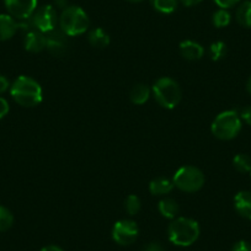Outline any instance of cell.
Segmentation results:
<instances>
[{"mask_svg":"<svg viewBox=\"0 0 251 251\" xmlns=\"http://www.w3.org/2000/svg\"><path fill=\"white\" fill-rule=\"evenodd\" d=\"M9 113V102L4 98H0V120Z\"/></svg>","mask_w":251,"mask_h":251,"instance_id":"30","label":"cell"},{"mask_svg":"<svg viewBox=\"0 0 251 251\" xmlns=\"http://www.w3.org/2000/svg\"><path fill=\"white\" fill-rule=\"evenodd\" d=\"M250 176H251V170H250Z\"/></svg>","mask_w":251,"mask_h":251,"instance_id":"37","label":"cell"},{"mask_svg":"<svg viewBox=\"0 0 251 251\" xmlns=\"http://www.w3.org/2000/svg\"><path fill=\"white\" fill-rule=\"evenodd\" d=\"M201 234L200 224L187 217H176L168 226V238L171 244L181 248L191 246Z\"/></svg>","mask_w":251,"mask_h":251,"instance_id":"1","label":"cell"},{"mask_svg":"<svg viewBox=\"0 0 251 251\" xmlns=\"http://www.w3.org/2000/svg\"><path fill=\"white\" fill-rule=\"evenodd\" d=\"M10 94L16 103L24 107H35L42 102L43 91L40 83L31 76L20 75L10 86Z\"/></svg>","mask_w":251,"mask_h":251,"instance_id":"2","label":"cell"},{"mask_svg":"<svg viewBox=\"0 0 251 251\" xmlns=\"http://www.w3.org/2000/svg\"><path fill=\"white\" fill-rule=\"evenodd\" d=\"M151 95L155 99L159 106L168 108V110H173L180 103L182 93H181V88L177 81L168 78V76H164L154 83L153 88H151Z\"/></svg>","mask_w":251,"mask_h":251,"instance_id":"4","label":"cell"},{"mask_svg":"<svg viewBox=\"0 0 251 251\" xmlns=\"http://www.w3.org/2000/svg\"><path fill=\"white\" fill-rule=\"evenodd\" d=\"M142 251H166V250L160 243H158V241H151V243L147 244V245L142 249Z\"/></svg>","mask_w":251,"mask_h":251,"instance_id":"28","label":"cell"},{"mask_svg":"<svg viewBox=\"0 0 251 251\" xmlns=\"http://www.w3.org/2000/svg\"><path fill=\"white\" fill-rule=\"evenodd\" d=\"M14 216L6 207L0 206V231H6L13 226Z\"/></svg>","mask_w":251,"mask_h":251,"instance_id":"25","label":"cell"},{"mask_svg":"<svg viewBox=\"0 0 251 251\" xmlns=\"http://www.w3.org/2000/svg\"><path fill=\"white\" fill-rule=\"evenodd\" d=\"M180 53L187 60H200L203 57L204 48L196 41L186 40L180 43Z\"/></svg>","mask_w":251,"mask_h":251,"instance_id":"12","label":"cell"},{"mask_svg":"<svg viewBox=\"0 0 251 251\" xmlns=\"http://www.w3.org/2000/svg\"><path fill=\"white\" fill-rule=\"evenodd\" d=\"M239 116H240L241 121H244V122L248 123L249 126H251V106H246V107H244Z\"/></svg>","mask_w":251,"mask_h":251,"instance_id":"29","label":"cell"},{"mask_svg":"<svg viewBox=\"0 0 251 251\" xmlns=\"http://www.w3.org/2000/svg\"><path fill=\"white\" fill-rule=\"evenodd\" d=\"M35 30L42 33H48L57 28L59 24V16L57 14V9L53 5H42L35 10V13L28 19Z\"/></svg>","mask_w":251,"mask_h":251,"instance_id":"7","label":"cell"},{"mask_svg":"<svg viewBox=\"0 0 251 251\" xmlns=\"http://www.w3.org/2000/svg\"><path fill=\"white\" fill-rule=\"evenodd\" d=\"M231 21V15L228 10L226 9H218L217 11H214L213 16H212V23L216 27L223 28L230 24Z\"/></svg>","mask_w":251,"mask_h":251,"instance_id":"21","label":"cell"},{"mask_svg":"<svg viewBox=\"0 0 251 251\" xmlns=\"http://www.w3.org/2000/svg\"><path fill=\"white\" fill-rule=\"evenodd\" d=\"M235 19L240 26L251 28V0H245L238 6Z\"/></svg>","mask_w":251,"mask_h":251,"instance_id":"19","label":"cell"},{"mask_svg":"<svg viewBox=\"0 0 251 251\" xmlns=\"http://www.w3.org/2000/svg\"><path fill=\"white\" fill-rule=\"evenodd\" d=\"M234 207L243 218L251 221V191H240L234 197Z\"/></svg>","mask_w":251,"mask_h":251,"instance_id":"14","label":"cell"},{"mask_svg":"<svg viewBox=\"0 0 251 251\" xmlns=\"http://www.w3.org/2000/svg\"><path fill=\"white\" fill-rule=\"evenodd\" d=\"M142 202L141 199L136 195H129L125 201V209L126 212L129 214V216H136L138 214V212L141 211Z\"/></svg>","mask_w":251,"mask_h":251,"instance_id":"24","label":"cell"},{"mask_svg":"<svg viewBox=\"0 0 251 251\" xmlns=\"http://www.w3.org/2000/svg\"><path fill=\"white\" fill-rule=\"evenodd\" d=\"M241 131V118L234 110L219 113L211 125V132L216 138L222 141L234 139Z\"/></svg>","mask_w":251,"mask_h":251,"instance_id":"5","label":"cell"},{"mask_svg":"<svg viewBox=\"0 0 251 251\" xmlns=\"http://www.w3.org/2000/svg\"><path fill=\"white\" fill-rule=\"evenodd\" d=\"M24 47L27 52L40 53L46 50V35L37 30H30L24 37Z\"/></svg>","mask_w":251,"mask_h":251,"instance_id":"11","label":"cell"},{"mask_svg":"<svg viewBox=\"0 0 251 251\" xmlns=\"http://www.w3.org/2000/svg\"><path fill=\"white\" fill-rule=\"evenodd\" d=\"M9 15L16 20H27L38 8V0H4Z\"/></svg>","mask_w":251,"mask_h":251,"instance_id":"9","label":"cell"},{"mask_svg":"<svg viewBox=\"0 0 251 251\" xmlns=\"http://www.w3.org/2000/svg\"><path fill=\"white\" fill-rule=\"evenodd\" d=\"M151 96V89H149L148 85H146V84H137V85H134L132 88L131 94H129V99L136 105H143V103H146L149 100Z\"/></svg>","mask_w":251,"mask_h":251,"instance_id":"18","label":"cell"},{"mask_svg":"<svg viewBox=\"0 0 251 251\" xmlns=\"http://www.w3.org/2000/svg\"><path fill=\"white\" fill-rule=\"evenodd\" d=\"M213 1L216 3V5L218 6L219 9H226V10H228V9L234 8L235 5H238V3L240 0H213Z\"/></svg>","mask_w":251,"mask_h":251,"instance_id":"26","label":"cell"},{"mask_svg":"<svg viewBox=\"0 0 251 251\" xmlns=\"http://www.w3.org/2000/svg\"><path fill=\"white\" fill-rule=\"evenodd\" d=\"M41 251H64V250L57 245H47V246H43V248L41 249Z\"/></svg>","mask_w":251,"mask_h":251,"instance_id":"34","label":"cell"},{"mask_svg":"<svg viewBox=\"0 0 251 251\" xmlns=\"http://www.w3.org/2000/svg\"><path fill=\"white\" fill-rule=\"evenodd\" d=\"M69 42L68 36L60 28H54L50 32L46 33V50L54 57H63L68 52Z\"/></svg>","mask_w":251,"mask_h":251,"instance_id":"10","label":"cell"},{"mask_svg":"<svg viewBox=\"0 0 251 251\" xmlns=\"http://www.w3.org/2000/svg\"><path fill=\"white\" fill-rule=\"evenodd\" d=\"M19 23L9 14H0V41H8L15 36Z\"/></svg>","mask_w":251,"mask_h":251,"instance_id":"13","label":"cell"},{"mask_svg":"<svg viewBox=\"0 0 251 251\" xmlns=\"http://www.w3.org/2000/svg\"><path fill=\"white\" fill-rule=\"evenodd\" d=\"M126 1H128V3H141V1H143V0H126Z\"/></svg>","mask_w":251,"mask_h":251,"instance_id":"36","label":"cell"},{"mask_svg":"<svg viewBox=\"0 0 251 251\" xmlns=\"http://www.w3.org/2000/svg\"><path fill=\"white\" fill-rule=\"evenodd\" d=\"M10 81L6 76L0 75V94H4L8 89H10Z\"/></svg>","mask_w":251,"mask_h":251,"instance_id":"31","label":"cell"},{"mask_svg":"<svg viewBox=\"0 0 251 251\" xmlns=\"http://www.w3.org/2000/svg\"><path fill=\"white\" fill-rule=\"evenodd\" d=\"M88 41L93 47L106 48L110 45V36L103 28L96 27L88 33Z\"/></svg>","mask_w":251,"mask_h":251,"instance_id":"17","label":"cell"},{"mask_svg":"<svg viewBox=\"0 0 251 251\" xmlns=\"http://www.w3.org/2000/svg\"><path fill=\"white\" fill-rule=\"evenodd\" d=\"M178 1H180L182 5L188 6V8H190V6H195L197 5V4H200L202 0H178Z\"/></svg>","mask_w":251,"mask_h":251,"instance_id":"33","label":"cell"},{"mask_svg":"<svg viewBox=\"0 0 251 251\" xmlns=\"http://www.w3.org/2000/svg\"><path fill=\"white\" fill-rule=\"evenodd\" d=\"M175 185H174L173 180L166 177H156L151 181L149 183V191L154 196H165L169 195L174 190Z\"/></svg>","mask_w":251,"mask_h":251,"instance_id":"15","label":"cell"},{"mask_svg":"<svg viewBox=\"0 0 251 251\" xmlns=\"http://www.w3.org/2000/svg\"><path fill=\"white\" fill-rule=\"evenodd\" d=\"M233 165L239 173H250L251 170V159L246 154H236L233 159Z\"/></svg>","mask_w":251,"mask_h":251,"instance_id":"22","label":"cell"},{"mask_svg":"<svg viewBox=\"0 0 251 251\" xmlns=\"http://www.w3.org/2000/svg\"><path fill=\"white\" fill-rule=\"evenodd\" d=\"M230 251H251V244L246 240H239L234 244Z\"/></svg>","mask_w":251,"mask_h":251,"instance_id":"27","label":"cell"},{"mask_svg":"<svg viewBox=\"0 0 251 251\" xmlns=\"http://www.w3.org/2000/svg\"><path fill=\"white\" fill-rule=\"evenodd\" d=\"M226 54V45L222 41H216L209 46V57L214 62L223 59Z\"/></svg>","mask_w":251,"mask_h":251,"instance_id":"23","label":"cell"},{"mask_svg":"<svg viewBox=\"0 0 251 251\" xmlns=\"http://www.w3.org/2000/svg\"><path fill=\"white\" fill-rule=\"evenodd\" d=\"M154 10L160 14H173L177 9L178 0H151Z\"/></svg>","mask_w":251,"mask_h":251,"instance_id":"20","label":"cell"},{"mask_svg":"<svg viewBox=\"0 0 251 251\" xmlns=\"http://www.w3.org/2000/svg\"><path fill=\"white\" fill-rule=\"evenodd\" d=\"M89 25L90 20L88 14L80 6L69 5L68 8L62 10L59 15L58 26L68 37L83 35L88 31Z\"/></svg>","mask_w":251,"mask_h":251,"instance_id":"3","label":"cell"},{"mask_svg":"<svg viewBox=\"0 0 251 251\" xmlns=\"http://www.w3.org/2000/svg\"><path fill=\"white\" fill-rule=\"evenodd\" d=\"M159 213L166 219H175L177 217L178 212H180V207H178L177 202L175 200L170 199V197H165L161 200L158 204Z\"/></svg>","mask_w":251,"mask_h":251,"instance_id":"16","label":"cell"},{"mask_svg":"<svg viewBox=\"0 0 251 251\" xmlns=\"http://www.w3.org/2000/svg\"><path fill=\"white\" fill-rule=\"evenodd\" d=\"M53 3H54L53 6L55 9H60V10H64L69 6V0H53Z\"/></svg>","mask_w":251,"mask_h":251,"instance_id":"32","label":"cell"},{"mask_svg":"<svg viewBox=\"0 0 251 251\" xmlns=\"http://www.w3.org/2000/svg\"><path fill=\"white\" fill-rule=\"evenodd\" d=\"M173 182L175 187L181 191L192 194L200 191L203 187L204 175L196 166L185 165L177 169L173 177Z\"/></svg>","mask_w":251,"mask_h":251,"instance_id":"6","label":"cell"},{"mask_svg":"<svg viewBox=\"0 0 251 251\" xmlns=\"http://www.w3.org/2000/svg\"><path fill=\"white\" fill-rule=\"evenodd\" d=\"M246 90H248V93L251 95V76H250V78H249L248 84H246Z\"/></svg>","mask_w":251,"mask_h":251,"instance_id":"35","label":"cell"},{"mask_svg":"<svg viewBox=\"0 0 251 251\" xmlns=\"http://www.w3.org/2000/svg\"><path fill=\"white\" fill-rule=\"evenodd\" d=\"M138 224L132 219H121V221L116 222L112 226V231H111L113 241L122 246L133 244L138 238Z\"/></svg>","mask_w":251,"mask_h":251,"instance_id":"8","label":"cell"}]
</instances>
